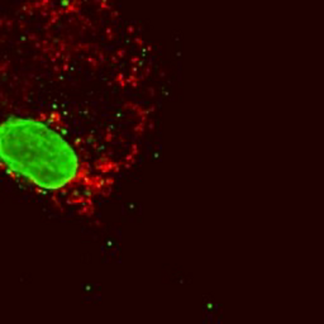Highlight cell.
I'll use <instances>...</instances> for the list:
<instances>
[{"label": "cell", "instance_id": "1", "mask_svg": "<svg viewBox=\"0 0 324 324\" xmlns=\"http://www.w3.org/2000/svg\"><path fill=\"white\" fill-rule=\"evenodd\" d=\"M1 161L6 171L43 193L65 196L89 215L107 171L93 168L62 135L34 120L13 118L1 125Z\"/></svg>", "mask_w": 324, "mask_h": 324}]
</instances>
